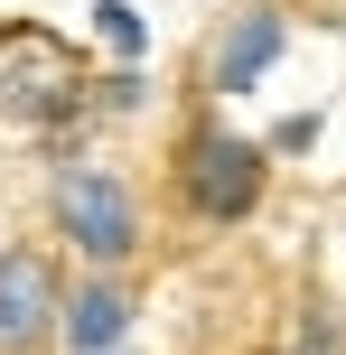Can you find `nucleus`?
I'll return each mask as SVG.
<instances>
[{
  "mask_svg": "<svg viewBox=\"0 0 346 355\" xmlns=\"http://www.w3.org/2000/svg\"><path fill=\"white\" fill-rule=\"evenodd\" d=\"M56 234H66L85 262H131L141 252V206H131V187L112 168H66L56 178Z\"/></svg>",
  "mask_w": 346,
  "mask_h": 355,
  "instance_id": "nucleus-1",
  "label": "nucleus"
},
{
  "mask_svg": "<svg viewBox=\"0 0 346 355\" xmlns=\"http://www.w3.org/2000/svg\"><path fill=\"white\" fill-rule=\"evenodd\" d=\"M262 150L253 141H225V131H197L187 141V168H178V187H187V206L206 215V225H243V215L262 206Z\"/></svg>",
  "mask_w": 346,
  "mask_h": 355,
  "instance_id": "nucleus-2",
  "label": "nucleus"
},
{
  "mask_svg": "<svg viewBox=\"0 0 346 355\" xmlns=\"http://www.w3.org/2000/svg\"><path fill=\"white\" fill-rule=\"evenodd\" d=\"M281 47H291V19H281L272 0H243V10L216 28V47H206V85L216 94H253L262 75L281 66Z\"/></svg>",
  "mask_w": 346,
  "mask_h": 355,
  "instance_id": "nucleus-3",
  "label": "nucleus"
},
{
  "mask_svg": "<svg viewBox=\"0 0 346 355\" xmlns=\"http://www.w3.org/2000/svg\"><path fill=\"white\" fill-rule=\"evenodd\" d=\"M56 271H47V252H28V243H10L0 252V355H28V346H47V327H56Z\"/></svg>",
  "mask_w": 346,
  "mask_h": 355,
  "instance_id": "nucleus-4",
  "label": "nucleus"
},
{
  "mask_svg": "<svg viewBox=\"0 0 346 355\" xmlns=\"http://www.w3.org/2000/svg\"><path fill=\"white\" fill-rule=\"evenodd\" d=\"M75 85H85V75H75V56L56 47L47 28H10V37H0V94H10V103L47 112V103H66Z\"/></svg>",
  "mask_w": 346,
  "mask_h": 355,
  "instance_id": "nucleus-5",
  "label": "nucleus"
},
{
  "mask_svg": "<svg viewBox=\"0 0 346 355\" xmlns=\"http://www.w3.org/2000/svg\"><path fill=\"white\" fill-rule=\"evenodd\" d=\"M56 337H66L75 355H112L131 337V290L122 281H85L75 300H56Z\"/></svg>",
  "mask_w": 346,
  "mask_h": 355,
  "instance_id": "nucleus-6",
  "label": "nucleus"
},
{
  "mask_svg": "<svg viewBox=\"0 0 346 355\" xmlns=\"http://www.w3.org/2000/svg\"><path fill=\"white\" fill-rule=\"evenodd\" d=\"M94 28H103L122 56H141V47H150V28H141V10H131V0H94Z\"/></svg>",
  "mask_w": 346,
  "mask_h": 355,
  "instance_id": "nucleus-7",
  "label": "nucleus"
}]
</instances>
